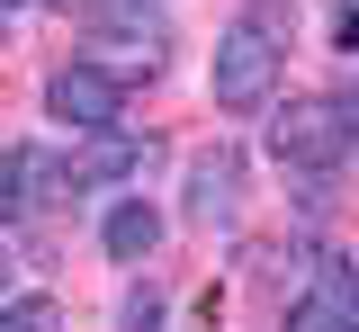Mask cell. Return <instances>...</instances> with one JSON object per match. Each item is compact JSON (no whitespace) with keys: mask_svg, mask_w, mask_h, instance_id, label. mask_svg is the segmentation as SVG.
<instances>
[{"mask_svg":"<svg viewBox=\"0 0 359 332\" xmlns=\"http://www.w3.org/2000/svg\"><path fill=\"white\" fill-rule=\"evenodd\" d=\"M269 153H278L287 171L323 180L341 153H359V99L323 90V99H297V108H278V117H269Z\"/></svg>","mask_w":359,"mask_h":332,"instance_id":"obj_1","label":"cell"},{"mask_svg":"<svg viewBox=\"0 0 359 332\" xmlns=\"http://www.w3.org/2000/svg\"><path fill=\"white\" fill-rule=\"evenodd\" d=\"M216 108H233V117H252V108H269V90H278V36H269L261 18H243V27H224L216 36Z\"/></svg>","mask_w":359,"mask_h":332,"instance_id":"obj_2","label":"cell"},{"mask_svg":"<svg viewBox=\"0 0 359 332\" xmlns=\"http://www.w3.org/2000/svg\"><path fill=\"white\" fill-rule=\"evenodd\" d=\"M45 108H54L72 135H117V117H126V81H117V72H99L90 54H72V63L45 81Z\"/></svg>","mask_w":359,"mask_h":332,"instance_id":"obj_3","label":"cell"},{"mask_svg":"<svg viewBox=\"0 0 359 332\" xmlns=\"http://www.w3.org/2000/svg\"><path fill=\"white\" fill-rule=\"evenodd\" d=\"M90 63L99 72H117V81H153L162 63H171V46H162V18H144V0H117V9H99V46H90Z\"/></svg>","mask_w":359,"mask_h":332,"instance_id":"obj_4","label":"cell"},{"mask_svg":"<svg viewBox=\"0 0 359 332\" xmlns=\"http://www.w3.org/2000/svg\"><path fill=\"white\" fill-rule=\"evenodd\" d=\"M63 189H72V162H54L45 144H9L0 153V225H36Z\"/></svg>","mask_w":359,"mask_h":332,"instance_id":"obj_5","label":"cell"},{"mask_svg":"<svg viewBox=\"0 0 359 332\" xmlns=\"http://www.w3.org/2000/svg\"><path fill=\"white\" fill-rule=\"evenodd\" d=\"M287 332H359V279L341 261H314L306 296L287 305Z\"/></svg>","mask_w":359,"mask_h":332,"instance_id":"obj_6","label":"cell"},{"mask_svg":"<svg viewBox=\"0 0 359 332\" xmlns=\"http://www.w3.org/2000/svg\"><path fill=\"white\" fill-rule=\"evenodd\" d=\"M233 207H243V153L216 144V153H198L189 162V225H233Z\"/></svg>","mask_w":359,"mask_h":332,"instance_id":"obj_7","label":"cell"},{"mask_svg":"<svg viewBox=\"0 0 359 332\" xmlns=\"http://www.w3.org/2000/svg\"><path fill=\"white\" fill-rule=\"evenodd\" d=\"M99 242H108V261H153V242H162V216H153L144 198H126V207H108Z\"/></svg>","mask_w":359,"mask_h":332,"instance_id":"obj_8","label":"cell"},{"mask_svg":"<svg viewBox=\"0 0 359 332\" xmlns=\"http://www.w3.org/2000/svg\"><path fill=\"white\" fill-rule=\"evenodd\" d=\"M135 162H144V144H135V135H90V153H72V189H99V180H126Z\"/></svg>","mask_w":359,"mask_h":332,"instance_id":"obj_9","label":"cell"},{"mask_svg":"<svg viewBox=\"0 0 359 332\" xmlns=\"http://www.w3.org/2000/svg\"><path fill=\"white\" fill-rule=\"evenodd\" d=\"M0 332H63V305L54 296H18V305H0Z\"/></svg>","mask_w":359,"mask_h":332,"instance_id":"obj_10","label":"cell"},{"mask_svg":"<svg viewBox=\"0 0 359 332\" xmlns=\"http://www.w3.org/2000/svg\"><path fill=\"white\" fill-rule=\"evenodd\" d=\"M162 324V296H153V287H144V296H126V332H153Z\"/></svg>","mask_w":359,"mask_h":332,"instance_id":"obj_11","label":"cell"},{"mask_svg":"<svg viewBox=\"0 0 359 332\" xmlns=\"http://www.w3.org/2000/svg\"><path fill=\"white\" fill-rule=\"evenodd\" d=\"M341 46L359 54V0H341Z\"/></svg>","mask_w":359,"mask_h":332,"instance_id":"obj_12","label":"cell"},{"mask_svg":"<svg viewBox=\"0 0 359 332\" xmlns=\"http://www.w3.org/2000/svg\"><path fill=\"white\" fill-rule=\"evenodd\" d=\"M9 9H27V0H0V18H9Z\"/></svg>","mask_w":359,"mask_h":332,"instance_id":"obj_13","label":"cell"},{"mask_svg":"<svg viewBox=\"0 0 359 332\" xmlns=\"http://www.w3.org/2000/svg\"><path fill=\"white\" fill-rule=\"evenodd\" d=\"M0 279H9V251H0Z\"/></svg>","mask_w":359,"mask_h":332,"instance_id":"obj_14","label":"cell"}]
</instances>
